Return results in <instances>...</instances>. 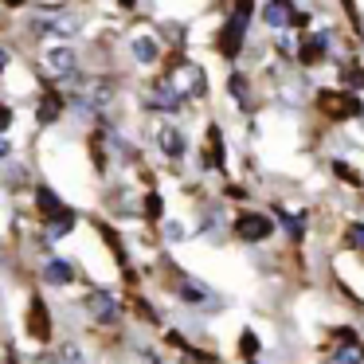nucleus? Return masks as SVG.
<instances>
[{"label": "nucleus", "instance_id": "1", "mask_svg": "<svg viewBox=\"0 0 364 364\" xmlns=\"http://www.w3.org/2000/svg\"><path fill=\"white\" fill-rule=\"evenodd\" d=\"M247 24H251V0H235V12L228 16L223 32L215 36V48H220V55H228V59L239 55V48H243V40H247Z\"/></svg>", "mask_w": 364, "mask_h": 364}, {"label": "nucleus", "instance_id": "2", "mask_svg": "<svg viewBox=\"0 0 364 364\" xmlns=\"http://www.w3.org/2000/svg\"><path fill=\"white\" fill-rule=\"evenodd\" d=\"M231 235L239 239V243H267L270 235H274V215L267 212H239L235 223H231Z\"/></svg>", "mask_w": 364, "mask_h": 364}, {"label": "nucleus", "instance_id": "3", "mask_svg": "<svg viewBox=\"0 0 364 364\" xmlns=\"http://www.w3.org/2000/svg\"><path fill=\"white\" fill-rule=\"evenodd\" d=\"M79 301H82V314H87L90 321H98V325H118L122 314H126L122 301L114 298L110 290H87Z\"/></svg>", "mask_w": 364, "mask_h": 364}, {"label": "nucleus", "instance_id": "4", "mask_svg": "<svg viewBox=\"0 0 364 364\" xmlns=\"http://www.w3.org/2000/svg\"><path fill=\"white\" fill-rule=\"evenodd\" d=\"M262 20L270 28H301L306 24V12H298L294 0H267L262 4Z\"/></svg>", "mask_w": 364, "mask_h": 364}, {"label": "nucleus", "instance_id": "5", "mask_svg": "<svg viewBox=\"0 0 364 364\" xmlns=\"http://www.w3.org/2000/svg\"><path fill=\"white\" fill-rule=\"evenodd\" d=\"M145 106H149V110H157V114H176L184 106V98H181V90H176L168 79H161V82H153V87H149Z\"/></svg>", "mask_w": 364, "mask_h": 364}, {"label": "nucleus", "instance_id": "6", "mask_svg": "<svg viewBox=\"0 0 364 364\" xmlns=\"http://www.w3.org/2000/svg\"><path fill=\"white\" fill-rule=\"evenodd\" d=\"M168 82H173V87L181 90V98H184V102H188V98H200V95L208 90L204 71H200L196 63H181V67L173 71V79H168Z\"/></svg>", "mask_w": 364, "mask_h": 364}, {"label": "nucleus", "instance_id": "7", "mask_svg": "<svg viewBox=\"0 0 364 364\" xmlns=\"http://www.w3.org/2000/svg\"><path fill=\"white\" fill-rule=\"evenodd\" d=\"M176 301H184V306H208V301H212V290H208L204 282H196V278L181 274L176 278Z\"/></svg>", "mask_w": 364, "mask_h": 364}, {"label": "nucleus", "instance_id": "8", "mask_svg": "<svg viewBox=\"0 0 364 364\" xmlns=\"http://www.w3.org/2000/svg\"><path fill=\"white\" fill-rule=\"evenodd\" d=\"M321 106L333 114V118H356V114H360V98L356 95H333V90H325Z\"/></svg>", "mask_w": 364, "mask_h": 364}, {"label": "nucleus", "instance_id": "9", "mask_svg": "<svg viewBox=\"0 0 364 364\" xmlns=\"http://www.w3.org/2000/svg\"><path fill=\"white\" fill-rule=\"evenodd\" d=\"M157 145H161V153H165L168 161H181L184 153H188L184 134H181V129H173V126H161V129H157Z\"/></svg>", "mask_w": 364, "mask_h": 364}, {"label": "nucleus", "instance_id": "10", "mask_svg": "<svg viewBox=\"0 0 364 364\" xmlns=\"http://www.w3.org/2000/svg\"><path fill=\"white\" fill-rule=\"evenodd\" d=\"M75 67H79L75 48H51V51H48V71H51V75H59V79H71Z\"/></svg>", "mask_w": 364, "mask_h": 364}, {"label": "nucleus", "instance_id": "11", "mask_svg": "<svg viewBox=\"0 0 364 364\" xmlns=\"http://www.w3.org/2000/svg\"><path fill=\"white\" fill-rule=\"evenodd\" d=\"M43 282L48 286H71L75 282V262L71 259H48L43 262Z\"/></svg>", "mask_w": 364, "mask_h": 364}, {"label": "nucleus", "instance_id": "12", "mask_svg": "<svg viewBox=\"0 0 364 364\" xmlns=\"http://www.w3.org/2000/svg\"><path fill=\"white\" fill-rule=\"evenodd\" d=\"M75 223H79V215H75L71 208H63L59 215H51V220H48V231H43V239L59 243V239H67V235L75 231Z\"/></svg>", "mask_w": 364, "mask_h": 364}, {"label": "nucleus", "instance_id": "13", "mask_svg": "<svg viewBox=\"0 0 364 364\" xmlns=\"http://www.w3.org/2000/svg\"><path fill=\"white\" fill-rule=\"evenodd\" d=\"M28 333H32L36 341H48L51 337V314H48V306H43L40 298L32 301V314H28Z\"/></svg>", "mask_w": 364, "mask_h": 364}, {"label": "nucleus", "instance_id": "14", "mask_svg": "<svg viewBox=\"0 0 364 364\" xmlns=\"http://www.w3.org/2000/svg\"><path fill=\"white\" fill-rule=\"evenodd\" d=\"M325 364H364V345L360 341H341V345H333V353L325 356Z\"/></svg>", "mask_w": 364, "mask_h": 364}, {"label": "nucleus", "instance_id": "15", "mask_svg": "<svg viewBox=\"0 0 364 364\" xmlns=\"http://www.w3.org/2000/svg\"><path fill=\"white\" fill-rule=\"evenodd\" d=\"M325 51H329V32H317V36H309V40H301L298 55H301V63H321Z\"/></svg>", "mask_w": 364, "mask_h": 364}, {"label": "nucleus", "instance_id": "16", "mask_svg": "<svg viewBox=\"0 0 364 364\" xmlns=\"http://www.w3.org/2000/svg\"><path fill=\"white\" fill-rule=\"evenodd\" d=\"M36 208H40V212L43 215H48V220H51V215H59V212H63V200H59V192L55 188H51V184H40V188H36Z\"/></svg>", "mask_w": 364, "mask_h": 364}, {"label": "nucleus", "instance_id": "17", "mask_svg": "<svg viewBox=\"0 0 364 364\" xmlns=\"http://www.w3.org/2000/svg\"><path fill=\"white\" fill-rule=\"evenodd\" d=\"M204 165L223 168V134H220V126L208 129V141H204Z\"/></svg>", "mask_w": 364, "mask_h": 364}, {"label": "nucleus", "instance_id": "18", "mask_svg": "<svg viewBox=\"0 0 364 364\" xmlns=\"http://www.w3.org/2000/svg\"><path fill=\"white\" fill-rule=\"evenodd\" d=\"M129 51H134L137 63H157L161 59V43L153 40V36H137V40L129 43Z\"/></svg>", "mask_w": 364, "mask_h": 364}, {"label": "nucleus", "instance_id": "19", "mask_svg": "<svg viewBox=\"0 0 364 364\" xmlns=\"http://www.w3.org/2000/svg\"><path fill=\"white\" fill-rule=\"evenodd\" d=\"M270 215H274V220H278V223H282V231H286V235H290V239H294V243H298V239H301V235H306V220H301V215H294V212H286V208H274V212H270Z\"/></svg>", "mask_w": 364, "mask_h": 364}, {"label": "nucleus", "instance_id": "20", "mask_svg": "<svg viewBox=\"0 0 364 364\" xmlns=\"http://www.w3.org/2000/svg\"><path fill=\"white\" fill-rule=\"evenodd\" d=\"M59 114H63V98H59V95H48V98L40 102V126L59 122Z\"/></svg>", "mask_w": 364, "mask_h": 364}, {"label": "nucleus", "instance_id": "21", "mask_svg": "<svg viewBox=\"0 0 364 364\" xmlns=\"http://www.w3.org/2000/svg\"><path fill=\"white\" fill-rule=\"evenodd\" d=\"M55 364H87V356H82V348L75 345V341H63V345H59Z\"/></svg>", "mask_w": 364, "mask_h": 364}, {"label": "nucleus", "instance_id": "22", "mask_svg": "<svg viewBox=\"0 0 364 364\" xmlns=\"http://www.w3.org/2000/svg\"><path fill=\"white\" fill-rule=\"evenodd\" d=\"M228 90H231V98H235V102L251 106V87H247L243 75H231V79H228Z\"/></svg>", "mask_w": 364, "mask_h": 364}, {"label": "nucleus", "instance_id": "23", "mask_svg": "<svg viewBox=\"0 0 364 364\" xmlns=\"http://www.w3.org/2000/svg\"><path fill=\"white\" fill-rule=\"evenodd\" d=\"M141 215H145V220H161V215H165V204H161L157 192H149V196L141 200Z\"/></svg>", "mask_w": 364, "mask_h": 364}, {"label": "nucleus", "instance_id": "24", "mask_svg": "<svg viewBox=\"0 0 364 364\" xmlns=\"http://www.w3.org/2000/svg\"><path fill=\"white\" fill-rule=\"evenodd\" d=\"M345 243L353 247V251H364V220L348 223V231H345Z\"/></svg>", "mask_w": 364, "mask_h": 364}, {"label": "nucleus", "instance_id": "25", "mask_svg": "<svg viewBox=\"0 0 364 364\" xmlns=\"http://www.w3.org/2000/svg\"><path fill=\"white\" fill-rule=\"evenodd\" d=\"M184 235H188V231H184V223H173V220L165 223V243H181Z\"/></svg>", "mask_w": 364, "mask_h": 364}, {"label": "nucleus", "instance_id": "26", "mask_svg": "<svg viewBox=\"0 0 364 364\" xmlns=\"http://www.w3.org/2000/svg\"><path fill=\"white\" fill-rule=\"evenodd\" d=\"M239 348H243V353H247V356H255V353H259V337H255V333H251V329H247V333H243V337H239Z\"/></svg>", "mask_w": 364, "mask_h": 364}, {"label": "nucleus", "instance_id": "27", "mask_svg": "<svg viewBox=\"0 0 364 364\" xmlns=\"http://www.w3.org/2000/svg\"><path fill=\"white\" fill-rule=\"evenodd\" d=\"M333 173H341V181H348V184H360V176H356L345 161H333Z\"/></svg>", "mask_w": 364, "mask_h": 364}, {"label": "nucleus", "instance_id": "28", "mask_svg": "<svg viewBox=\"0 0 364 364\" xmlns=\"http://www.w3.org/2000/svg\"><path fill=\"white\" fill-rule=\"evenodd\" d=\"M12 126V110H9V106H4V102H0V134H4V129H9Z\"/></svg>", "mask_w": 364, "mask_h": 364}, {"label": "nucleus", "instance_id": "29", "mask_svg": "<svg viewBox=\"0 0 364 364\" xmlns=\"http://www.w3.org/2000/svg\"><path fill=\"white\" fill-rule=\"evenodd\" d=\"M348 82H353L356 90H364V71H353V75H348Z\"/></svg>", "mask_w": 364, "mask_h": 364}, {"label": "nucleus", "instance_id": "30", "mask_svg": "<svg viewBox=\"0 0 364 364\" xmlns=\"http://www.w3.org/2000/svg\"><path fill=\"white\" fill-rule=\"evenodd\" d=\"M141 364H165V360H161L157 353H145V356H141Z\"/></svg>", "mask_w": 364, "mask_h": 364}, {"label": "nucleus", "instance_id": "31", "mask_svg": "<svg viewBox=\"0 0 364 364\" xmlns=\"http://www.w3.org/2000/svg\"><path fill=\"white\" fill-rule=\"evenodd\" d=\"M9 153H12V145H9V141H4V137H0V161L9 157Z\"/></svg>", "mask_w": 364, "mask_h": 364}, {"label": "nucleus", "instance_id": "32", "mask_svg": "<svg viewBox=\"0 0 364 364\" xmlns=\"http://www.w3.org/2000/svg\"><path fill=\"white\" fill-rule=\"evenodd\" d=\"M4 67H9V55H4V48H0V75H4Z\"/></svg>", "mask_w": 364, "mask_h": 364}, {"label": "nucleus", "instance_id": "33", "mask_svg": "<svg viewBox=\"0 0 364 364\" xmlns=\"http://www.w3.org/2000/svg\"><path fill=\"white\" fill-rule=\"evenodd\" d=\"M4 4H9V9H20V4H24V0H4Z\"/></svg>", "mask_w": 364, "mask_h": 364}, {"label": "nucleus", "instance_id": "34", "mask_svg": "<svg viewBox=\"0 0 364 364\" xmlns=\"http://www.w3.org/2000/svg\"><path fill=\"white\" fill-rule=\"evenodd\" d=\"M118 4H122V9H134V0H118Z\"/></svg>", "mask_w": 364, "mask_h": 364}, {"label": "nucleus", "instance_id": "35", "mask_svg": "<svg viewBox=\"0 0 364 364\" xmlns=\"http://www.w3.org/2000/svg\"><path fill=\"white\" fill-rule=\"evenodd\" d=\"M247 364H259V360H247Z\"/></svg>", "mask_w": 364, "mask_h": 364}]
</instances>
